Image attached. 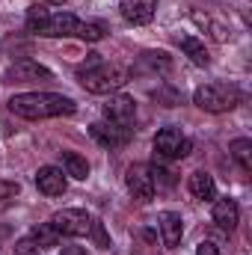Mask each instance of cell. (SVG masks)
Here are the masks:
<instances>
[{
  "instance_id": "obj_23",
  "label": "cell",
  "mask_w": 252,
  "mask_h": 255,
  "mask_svg": "<svg viewBox=\"0 0 252 255\" xmlns=\"http://www.w3.org/2000/svg\"><path fill=\"white\" fill-rule=\"evenodd\" d=\"M89 235H92V241H95V247H101V250H107V247H110V238H107V229H104V223H101V220H95V217H92V226H89Z\"/></svg>"
},
{
  "instance_id": "obj_7",
  "label": "cell",
  "mask_w": 252,
  "mask_h": 255,
  "mask_svg": "<svg viewBox=\"0 0 252 255\" xmlns=\"http://www.w3.org/2000/svg\"><path fill=\"white\" fill-rule=\"evenodd\" d=\"M125 187H127V193H130L136 202H148V199L154 196V178H151V172H148L145 163H133V166H127Z\"/></svg>"
},
{
  "instance_id": "obj_3",
  "label": "cell",
  "mask_w": 252,
  "mask_h": 255,
  "mask_svg": "<svg viewBox=\"0 0 252 255\" xmlns=\"http://www.w3.org/2000/svg\"><path fill=\"white\" fill-rule=\"evenodd\" d=\"M80 83L86 92L92 95H110L116 89H122L127 80H130V71L125 65H116V63H98L95 68H86V71H77Z\"/></svg>"
},
{
  "instance_id": "obj_19",
  "label": "cell",
  "mask_w": 252,
  "mask_h": 255,
  "mask_svg": "<svg viewBox=\"0 0 252 255\" xmlns=\"http://www.w3.org/2000/svg\"><path fill=\"white\" fill-rule=\"evenodd\" d=\"M107 36V27L98 24V21H80V30H77V39L83 42H101Z\"/></svg>"
},
{
  "instance_id": "obj_10",
  "label": "cell",
  "mask_w": 252,
  "mask_h": 255,
  "mask_svg": "<svg viewBox=\"0 0 252 255\" xmlns=\"http://www.w3.org/2000/svg\"><path fill=\"white\" fill-rule=\"evenodd\" d=\"M157 3H160V0H122L119 9H122V18H125V21L142 27V24H151V18H154V12H157Z\"/></svg>"
},
{
  "instance_id": "obj_29",
  "label": "cell",
  "mask_w": 252,
  "mask_h": 255,
  "mask_svg": "<svg viewBox=\"0 0 252 255\" xmlns=\"http://www.w3.org/2000/svg\"><path fill=\"white\" fill-rule=\"evenodd\" d=\"M39 3H54V6H60V3H65V0H39Z\"/></svg>"
},
{
  "instance_id": "obj_24",
  "label": "cell",
  "mask_w": 252,
  "mask_h": 255,
  "mask_svg": "<svg viewBox=\"0 0 252 255\" xmlns=\"http://www.w3.org/2000/svg\"><path fill=\"white\" fill-rule=\"evenodd\" d=\"M36 253H39V244H36V238H33V235L21 238V241L15 244V255H36Z\"/></svg>"
},
{
  "instance_id": "obj_17",
  "label": "cell",
  "mask_w": 252,
  "mask_h": 255,
  "mask_svg": "<svg viewBox=\"0 0 252 255\" xmlns=\"http://www.w3.org/2000/svg\"><path fill=\"white\" fill-rule=\"evenodd\" d=\"M63 166H65V175H71L77 181H86V175H89V163L77 151H63Z\"/></svg>"
},
{
  "instance_id": "obj_21",
  "label": "cell",
  "mask_w": 252,
  "mask_h": 255,
  "mask_svg": "<svg viewBox=\"0 0 252 255\" xmlns=\"http://www.w3.org/2000/svg\"><path fill=\"white\" fill-rule=\"evenodd\" d=\"M193 21H196V24H202L205 30H211V36H214L217 42H226V39L232 36V33H229L223 24H217V21H214V18H208V15H199V12H193Z\"/></svg>"
},
{
  "instance_id": "obj_20",
  "label": "cell",
  "mask_w": 252,
  "mask_h": 255,
  "mask_svg": "<svg viewBox=\"0 0 252 255\" xmlns=\"http://www.w3.org/2000/svg\"><path fill=\"white\" fill-rule=\"evenodd\" d=\"M30 235L36 238V244H39V247H57V244H60V238H63L51 223H42V226H39V229H33Z\"/></svg>"
},
{
  "instance_id": "obj_22",
  "label": "cell",
  "mask_w": 252,
  "mask_h": 255,
  "mask_svg": "<svg viewBox=\"0 0 252 255\" xmlns=\"http://www.w3.org/2000/svg\"><path fill=\"white\" fill-rule=\"evenodd\" d=\"M142 63L151 65V68L166 71V68H169V54H166V51H145V54H142Z\"/></svg>"
},
{
  "instance_id": "obj_28",
  "label": "cell",
  "mask_w": 252,
  "mask_h": 255,
  "mask_svg": "<svg viewBox=\"0 0 252 255\" xmlns=\"http://www.w3.org/2000/svg\"><path fill=\"white\" fill-rule=\"evenodd\" d=\"M60 255H86V253H83L80 247H63V253Z\"/></svg>"
},
{
  "instance_id": "obj_4",
  "label": "cell",
  "mask_w": 252,
  "mask_h": 255,
  "mask_svg": "<svg viewBox=\"0 0 252 255\" xmlns=\"http://www.w3.org/2000/svg\"><path fill=\"white\" fill-rule=\"evenodd\" d=\"M193 104L205 113H229L241 104V89L232 83H205L193 92Z\"/></svg>"
},
{
  "instance_id": "obj_26",
  "label": "cell",
  "mask_w": 252,
  "mask_h": 255,
  "mask_svg": "<svg viewBox=\"0 0 252 255\" xmlns=\"http://www.w3.org/2000/svg\"><path fill=\"white\" fill-rule=\"evenodd\" d=\"M157 98H160V101H166V107H175V104L181 101V95H178V92H172V89H160V92H157Z\"/></svg>"
},
{
  "instance_id": "obj_25",
  "label": "cell",
  "mask_w": 252,
  "mask_h": 255,
  "mask_svg": "<svg viewBox=\"0 0 252 255\" xmlns=\"http://www.w3.org/2000/svg\"><path fill=\"white\" fill-rule=\"evenodd\" d=\"M18 190H21L18 181H3V178H0V202H3V199H12Z\"/></svg>"
},
{
  "instance_id": "obj_11",
  "label": "cell",
  "mask_w": 252,
  "mask_h": 255,
  "mask_svg": "<svg viewBox=\"0 0 252 255\" xmlns=\"http://www.w3.org/2000/svg\"><path fill=\"white\" fill-rule=\"evenodd\" d=\"M6 80H12V83H27V80H51V68L33 63V60H21V63L9 65Z\"/></svg>"
},
{
  "instance_id": "obj_2",
  "label": "cell",
  "mask_w": 252,
  "mask_h": 255,
  "mask_svg": "<svg viewBox=\"0 0 252 255\" xmlns=\"http://www.w3.org/2000/svg\"><path fill=\"white\" fill-rule=\"evenodd\" d=\"M27 30L36 33V36H45V39H68V36H77L80 30V18L71 15V12H48L42 3H33L27 9Z\"/></svg>"
},
{
  "instance_id": "obj_15",
  "label": "cell",
  "mask_w": 252,
  "mask_h": 255,
  "mask_svg": "<svg viewBox=\"0 0 252 255\" xmlns=\"http://www.w3.org/2000/svg\"><path fill=\"white\" fill-rule=\"evenodd\" d=\"M187 187H190V193H193L196 199H202V202L217 199V184H214V178H211L205 169H199V172H193V175H190Z\"/></svg>"
},
{
  "instance_id": "obj_12",
  "label": "cell",
  "mask_w": 252,
  "mask_h": 255,
  "mask_svg": "<svg viewBox=\"0 0 252 255\" xmlns=\"http://www.w3.org/2000/svg\"><path fill=\"white\" fill-rule=\"evenodd\" d=\"M36 187L45 193V196H63L68 181H65V172L57 166H42L36 172Z\"/></svg>"
},
{
  "instance_id": "obj_16",
  "label": "cell",
  "mask_w": 252,
  "mask_h": 255,
  "mask_svg": "<svg viewBox=\"0 0 252 255\" xmlns=\"http://www.w3.org/2000/svg\"><path fill=\"white\" fill-rule=\"evenodd\" d=\"M178 45H181V51L190 57V63H193V65H208V63H211V57H208L205 45H202L196 36H178Z\"/></svg>"
},
{
  "instance_id": "obj_13",
  "label": "cell",
  "mask_w": 252,
  "mask_h": 255,
  "mask_svg": "<svg viewBox=\"0 0 252 255\" xmlns=\"http://www.w3.org/2000/svg\"><path fill=\"white\" fill-rule=\"evenodd\" d=\"M157 226H160L163 244H166L169 250H175V247L181 244V235H184V220H181V214H175V211H163V214L157 217Z\"/></svg>"
},
{
  "instance_id": "obj_14",
  "label": "cell",
  "mask_w": 252,
  "mask_h": 255,
  "mask_svg": "<svg viewBox=\"0 0 252 255\" xmlns=\"http://www.w3.org/2000/svg\"><path fill=\"white\" fill-rule=\"evenodd\" d=\"M214 223H217L223 232H235L238 223H241L238 202H235V199H217V202H214Z\"/></svg>"
},
{
  "instance_id": "obj_9",
  "label": "cell",
  "mask_w": 252,
  "mask_h": 255,
  "mask_svg": "<svg viewBox=\"0 0 252 255\" xmlns=\"http://www.w3.org/2000/svg\"><path fill=\"white\" fill-rule=\"evenodd\" d=\"M104 119L113 122V125L130 128L133 125V119H136V104H133V98H127V95H116V98H110V101L104 104Z\"/></svg>"
},
{
  "instance_id": "obj_1",
  "label": "cell",
  "mask_w": 252,
  "mask_h": 255,
  "mask_svg": "<svg viewBox=\"0 0 252 255\" xmlns=\"http://www.w3.org/2000/svg\"><path fill=\"white\" fill-rule=\"evenodd\" d=\"M9 110L21 119H54V116H71L77 104L68 95L57 92H21L9 98Z\"/></svg>"
},
{
  "instance_id": "obj_5",
  "label": "cell",
  "mask_w": 252,
  "mask_h": 255,
  "mask_svg": "<svg viewBox=\"0 0 252 255\" xmlns=\"http://www.w3.org/2000/svg\"><path fill=\"white\" fill-rule=\"evenodd\" d=\"M51 226L65 235V238H83L89 235V226H92V217L83 211V208H65V211H57L51 217Z\"/></svg>"
},
{
  "instance_id": "obj_18",
  "label": "cell",
  "mask_w": 252,
  "mask_h": 255,
  "mask_svg": "<svg viewBox=\"0 0 252 255\" xmlns=\"http://www.w3.org/2000/svg\"><path fill=\"white\" fill-rule=\"evenodd\" d=\"M229 151H232V157L241 163L244 172H252V139L250 136H238V139H232Z\"/></svg>"
},
{
  "instance_id": "obj_27",
  "label": "cell",
  "mask_w": 252,
  "mask_h": 255,
  "mask_svg": "<svg viewBox=\"0 0 252 255\" xmlns=\"http://www.w3.org/2000/svg\"><path fill=\"white\" fill-rule=\"evenodd\" d=\"M196 255H220V247L211 244V241H202V244L196 247Z\"/></svg>"
},
{
  "instance_id": "obj_6",
  "label": "cell",
  "mask_w": 252,
  "mask_h": 255,
  "mask_svg": "<svg viewBox=\"0 0 252 255\" xmlns=\"http://www.w3.org/2000/svg\"><path fill=\"white\" fill-rule=\"evenodd\" d=\"M154 151L160 157H166V160H181V157L190 154V139L178 128H163L154 136Z\"/></svg>"
},
{
  "instance_id": "obj_8",
  "label": "cell",
  "mask_w": 252,
  "mask_h": 255,
  "mask_svg": "<svg viewBox=\"0 0 252 255\" xmlns=\"http://www.w3.org/2000/svg\"><path fill=\"white\" fill-rule=\"evenodd\" d=\"M89 136L104 148H119L130 139V128L113 125V122H95V125H89Z\"/></svg>"
}]
</instances>
